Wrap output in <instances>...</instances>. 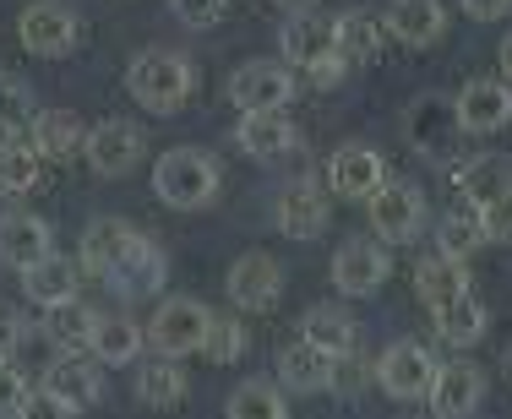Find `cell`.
<instances>
[{
	"label": "cell",
	"instance_id": "obj_1",
	"mask_svg": "<svg viewBox=\"0 0 512 419\" xmlns=\"http://www.w3.org/2000/svg\"><path fill=\"white\" fill-rule=\"evenodd\" d=\"M82 267L99 283H109L115 294H126V300L164 289L169 278L164 251L142 229H131L126 218H93L88 234H82Z\"/></svg>",
	"mask_w": 512,
	"mask_h": 419
},
{
	"label": "cell",
	"instance_id": "obj_2",
	"mask_svg": "<svg viewBox=\"0 0 512 419\" xmlns=\"http://www.w3.org/2000/svg\"><path fill=\"white\" fill-rule=\"evenodd\" d=\"M126 82H131V98H137L148 115H175L191 98V88H197V71H191V60L175 55V49H142V55L131 60Z\"/></svg>",
	"mask_w": 512,
	"mask_h": 419
},
{
	"label": "cell",
	"instance_id": "obj_3",
	"mask_svg": "<svg viewBox=\"0 0 512 419\" xmlns=\"http://www.w3.org/2000/svg\"><path fill=\"white\" fill-rule=\"evenodd\" d=\"M153 191L158 202L180 207V213H197L218 196V164L213 153H202V147H169L164 158L153 164Z\"/></svg>",
	"mask_w": 512,
	"mask_h": 419
},
{
	"label": "cell",
	"instance_id": "obj_4",
	"mask_svg": "<svg viewBox=\"0 0 512 419\" xmlns=\"http://www.w3.org/2000/svg\"><path fill=\"white\" fill-rule=\"evenodd\" d=\"M207 327H213L207 305H197V300H164L142 332H148V343L158 349V360H180V354H202Z\"/></svg>",
	"mask_w": 512,
	"mask_h": 419
},
{
	"label": "cell",
	"instance_id": "obj_5",
	"mask_svg": "<svg viewBox=\"0 0 512 419\" xmlns=\"http://www.w3.org/2000/svg\"><path fill=\"white\" fill-rule=\"evenodd\" d=\"M295 98V71L284 60H246V66L229 77V104L240 115H273Z\"/></svg>",
	"mask_w": 512,
	"mask_h": 419
},
{
	"label": "cell",
	"instance_id": "obj_6",
	"mask_svg": "<svg viewBox=\"0 0 512 419\" xmlns=\"http://www.w3.org/2000/svg\"><path fill=\"white\" fill-rule=\"evenodd\" d=\"M17 39L39 60L71 55V49H77V11H71L66 0H33V6H22V17H17Z\"/></svg>",
	"mask_w": 512,
	"mask_h": 419
},
{
	"label": "cell",
	"instance_id": "obj_7",
	"mask_svg": "<svg viewBox=\"0 0 512 419\" xmlns=\"http://www.w3.org/2000/svg\"><path fill=\"white\" fill-rule=\"evenodd\" d=\"M436 371H442V365H436L431 349H425V343H414V338L387 343V354L376 360V381H382V392H387V398H398V403L431 398Z\"/></svg>",
	"mask_w": 512,
	"mask_h": 419
},
{
	"label": "cell",
	"instance_id": "obj_8",
	"mask_svg": "<svg viewBox=\"0 0 512 419\" xmlns=\"http://www.w3.org/2000/svg\"><path fill=\"white\" fill-rule=\"evenodd\" d=\"M404 137L414 153H431V158H447L458 147L463 137V126H458V109L447 104V98H436V93H425V98H414L409 104V115H404Z\"/></svg>",
	"mask_w": 512,
	"mask_h": 419
},
{
	"label": "cell",
	"instance_id": "obj_9",
	"mask_svg": "<svg viewBox=\"0 0 512 419\" xmlns=\"http://www.w3.org/2000/svg\"><path fill=\"white\" fill-rule=\"evenodd\" d=\"M365 213H371V229L382 234V240H414L425 224V191L409 186V180H387V186L365 202Z\"/></svg>",
	"mask_w": 512,
	"mask_h": 419
},
{
	"label": "cell",
	"instance_id": "obj_10",
	"mask_svg": "<svg viewBox=\"0 0 512 419\" xmlns=\"http://www.w3.org/2000/svg\"><path fill=\"white\" fill-rule=\"evenodd\" d=\"M327 186H333L338 196H349V202H371V196L387 186L382 153L365 147V142H344L333 158H327Z\"/></svg>",
	"mask_w": 512,
	"mask_h": 419
},
{
	"label": "cell",
	"instance_id": "obj_11",
	"mask_svg": "<svg viewBox=\"0 0 512 419\" xmlns=\"http://www.w3.org/2000/svg\"><path fill=\"white\" fill-rule=\"evenodd\" d=\"M453 109H458V126L463 131L491 137V131H502L512 120V88L502 77H474V82H463V88H458Z\"/></svg>",
	"mask_w": 512,
	"mask_h": 419
},
{
	"label": "cell",
	"instance_id": "obj_12",
	"mask_svg": "<svg viewBox=\"0 0 512 419\" xmlns=\"http://www.w3.org/2000/svg\"><path fill=\"white\" fill-rule=\"evenodd\" d=\"M224 289H229V300H235L240 311H273L278 289H284V267H278L267 251H246V256H235Z\"/></svg>",
	"mask_w": 512,
	"mask_h": 419
},
{
	"label": "cell",
	"instance_id": "obj_13",
	"mask_svg": "<svg viewBox=\"0 0 512 419\" xmlns=\"http://www.w3.org/2000/svg\"><path fill=\"white\" fill-rule=\"evenodd\" d=\"M88 164H93V175H104V180H120V175H131L137 169V158H142V131L131 126V120H99V126L88 131Z\"/></svg>",
	"mask_w": 512,
	"mask_h": 419
},
{
	"label": "cell",
	"instance_id": "obj_14",
	"mask_svg": "<svg viewBox=\"0 0 512 419\" xmlns=\"http://www.w3.org/2000/svg\"><path fill=\"white\" fill-rule=\"evenodd\" d=\"M393 273V262H387L382 245L371 240H344L333 251V289H344L349 300H360V294H376Z\"/></svg>",
	"mask_w": 512,
	"mask_h": 419
},
{
	"label": "cell",
	"instance_id": "obj_15",
	"mask_svg": "<svg viewBox=\"0 0 512 419\" xmlns=\"http://www.w3.org/2000/svg\"><path fill=\"white\" fill-rule=\"evenodd\" d=\"M44 392H50V398H60L71 414L88 409V403H99V392H104L99 360H93V354H82V349H66V354L50 365V371H44Z\"/></svg>",
	"mask_w": 512,
	"mask_h": 419
},
{
	"label": "cell",
	"instance_id": "obj_16",
	"mask_svg": "<svg viewBox=\"0 0 512 419\" xmlns=\"http://www.w3.org/2000/svg\"><path fill=\"white\" fill-rule=\"evenodd\" d=\"M278 49H284L289 66L311 71V66H322V60H333V55H338V28H333L327 17L295 11V17H289L284 28H278Z\"/></svg>",
	"mask_w": 512,
	"mask_h": 419
},
{
	"label": "cell",
	"instance_id": "obj_17",
	"mask_svg": "<svg viewBox=\"0 0 512 419\" xmlns=\"http://www.w3.org/2000/svg\"><path fill=\"white\" fill-rule=\"evenodd\" d=\"M333 376H338V360L306 338H289L284 349H278V381H284L289 392H300V398H306V392H327Z\"/></svg>",
	"mask_w": 512,
	"mask_h": 419
},
{
	"label": "cell",
	"instance_id": "obj_18",
	"mask_svg": "<svg viewBox=\"0 0 512 419\" xmlns=\"http://www.w3.org/2000/svg\"><path fill=\"white\" fill-rule=\"evenodd\" d=\"M480 398H485V376L474 371L469 360L442 365L436 381H431V414L436 419H469L474 409H480Z\"/></svg>",
	"mask_w": 512,
	"mask_h": 419
},
{
	"label": "cell",
	"instance_id": "obj_19",
	"mask_svg": "<svg viewBox=\"0 0 512 419\" xmlns=\"http://www.w3.org/2000/svg\"><path fill=\"white\" fill-rule=\"evenodd\" d=\"M453 186L463 196V207H491V202H502V196L512 191V164L502 153H480V158H463V164L453 169Z\"/></svg>",
	"mask_w": 512,
	"mask_h": 419
},
{
	"label": "cell",
	"instance_id": "obj_20",
	"mask_svg": "<svg viewBox=\"0 0 512 419\" xmlns=\"http://www.w3.org/2000/svg\"><path fill=\"white\" fill-rule=\"evenodd\" d=\"M327 196L311 186V180H300V186H284V196H278L273 207V224L278 234H289V240H316V234H327Z\"/></svg>",
	"mask_w": 512,
	"mask_h": 419
},
{
	"label": "cell",
	"instance_id": "obj_21",
	"mask_svg": "<svg viewBox=\"0 0 512 419\" xmlns=\"http://www.w3.org/2000/svg\"><path fill=\"white\" fill-rule=\"evenodd\" d=\"M44 256H50V224L39 213H0V262L28 273Z\"/></svg>",
	"mask_w": 512,
	"mask_h": 419
},
{
	"label": "cell",
	"instance_id": "obj_22",
	"mask_svg": "<svg viewBox=\"0 0 512 419\" xmlns=\"http://www.w3.org/2000/svg\"><path fill=\"white\" fill-rule=\"evenodd\" d=\"M235 147L246 158H284V153L300 147V131H295V120H289L284 109H273V115H240Z\"/></svg>",
	"mask_w": 512,
	"mask_h": 419
},
{
	"label": "cell",
	"instance_id": "obj_23",
	"mask_svg": "<svg viewBox=\"0 0 512 419\" xmlns=\"http://www.w3.org/2000/svg\"><path fill=\"white\" fill-rule=\"evenodd\" d=\"M382 28L393 33L398 44L425 49V44L442 39L447 11H442V0H393V6H387V17H382Z\"/></svg>",
	"mask_w": 512,
	"mask_h": 419
},
{
	"label": "cell",
	"instance_id": "obj_24",
	"mask_svg": "<svg viewBox=\"0 0 512 419\" xmlns=\"http://www.w3.org/2000/svg\"><path fill=\"white\" fill-rule=\"evenodd\" d=\"M22 278V294H28L33 305H66V300H77V262H66V256H44V262H33L28 273H17Z\"/></svg>",
	"mask_w": 512,
	"mask_h": 419
},
{
	"label": "cell",
	"instance_id": "obj_25",
	"mask_svg": "<svg viewBox=\"0 0 512 419\" xmlns=\"http://www.w3.org/2000/svg\"><path fill=\"white\" fill-rule=\"evenodd\" d=\"M355 316L344 311V305H311L306 322H300V338L316 343L322 354H333V360H344L349 349H355Z\"/></svg>",
	"mask_w": 512,
	"mask_h": 419
},
{
	"label": "cell",
	"instance_id": "obj_26",
	"mask_svg": "<svg viewBox=\"0 0 512 419\" xmlns=\"http://www.w3.org/2000/svg\"><path fill=\"white\" fill-rule=\"evenodd\" d=\"M414 289H420V300L436 311V305L469 294V267L453 262V256H442V251H431V256H420V267H414Z\"/></svg>",
	"mask_w": 512,
	"mask_h": 419
},
{
	"label": "cell",
	"instance_id": "obj_27",
	"mask_svg": "<svg viewBox=\"0 0 512 419\" xmlns=\"http://www.w3.org/2000/svg\"><path fill=\"white\" fill-rule=\"evenodd\" d=\"M142 343H148V332H142L137 322H126V316H99L88 349H93L99 365H131L142 354Z\"/></svg>",
	"mask_w": 512,
	"mask_h": 419
},
{
	"label": "cell",
	"instance_id": "obj_28",
	"mask_svg": "<svg viewBox=\"0 0 512 419\" xmlns=\"http://www.w3.org/2000/svg\"><path fill=\"white\" fill-rule=\"evenodd\" d=\"M333 28H338V60H344L349 71H355V66H371V60L382 55L387 28L371 17V11H349V17H338Z\"/></svg>",
	"mask_w": 512,
	"mask_h": 419
},
{
	"label": "cell",
	"instance_id": "obj_29",
	"mask_svg": "<svg viewBox=\"0 0 512 419\" xmlns=\"http://www.w3.org/2000/svg\"><path fill=\"white\" fill-rule=\"evenodd\" d=\"M33 147H39V158H71L88 147V126L71 109H50V115L33 120Z\"/></svg>",
	"mask_w": 512,
	"mask_h": 419
},
{
	"label": "cell",
	"instance_id": "obj_30",
	"mask_svg": "<svg viewBox=\"0 0 512 419\" xmlns=\"http://www.w3.org/2000/svg\"><path fill=\"white\" fill-rule=\"evenodd\" d=\"M33 120H39L33 88L22 77H11V71H0V142H28Z\"/></svg>",
	"mask_w": 512,
	"mask_h": 419
},
{
	"label": "cell",
	"instance_id": "obj_31",
	"mask_svg": "<svg viewBox=\"0 0 512 419\" xmlns=\"http://www.w3.org/2000/svg\"><path fill=\"white\" fill-rule=\"evenodd\" d=\"M436 332H442L453 349H469V343H480V332H485V305L474 300V294H458V300H447V305H436Z\"/></svg>",
	"mask_w": 512,
	"mask_h": 419
},
{
	"label": "cell",
	"instance_id": "obj_32",
	"mask_svg": "<svg viewBox=\"0 0 512 419\" xmlns=\"http://www.w3.org/2000/svg\"><path fill=\"white\" fill-rule=\"evenodd\" d=\"M224 419H289L284 387H273V381H240L224 403Z\"/></svg>",
	"mask_w": 512,
	"mask_h": 419
},
{
	"label": "cell",
	"instance_id": "obj_33",
	"mask_svg": "<svg viewBox=\"0 0 512 419\" xmlns=\"http://www.w3.org/2000/svg\"><path fill=\"white\" fill-rule=\"evenodd\" d=\"M480 245H485V224H480V213H474V207H458V213H447L442 229H436V251L453 256V262H469Z\"/></svg>",
	"mask_w": 512,
	"mask_h": 419
},
{
	"label": "cell",
	"instance_id": "obj_34",
	"mask_svg": "<svg viewBox=\"0 0 512 419\" xmlns=\"http://www.w3.org/2000/svg\"><path fill=\"white\" fill-rule=\"evenodd\" d=\"M137 392L148 409H175V403H186V371L175 360H153V365H142Z\"/></svg>",
	"mask_w": 512,
	"mask_h": 419
},
{
	"label": "cell",
	"instance_id": "obj_35",
	"mask_svg": "<svg viewBox=\"0 0 512 419\" xmlns=\"http://www.w3.org/2000/svg\"><path fill=\"white\" fill-rule=\"evenodd\" d=\"M93 322H99V316H93L82 300L50 305V311H44V338H55L60 349H82V343L93 338Z\"/></svg>",
	"mask_w": 512,
	"mask_h": 419
},
{
	"label": "cell",
	"instance_id": "obj_36",
	"mask_svg": "<svg viewBox=\"0 0 512 419\" xmlns=\"http://www.w3.org/2000/svg\"><path fill=\"white\" fill-rule=\"evenodd\" d=\"M39 147L33 142H0V191L6 196H22L39 186Z\"/></svg>",
	"mask_w": 512,
	"mask_h": 419
},
{
	"label": "cell",
	"instance_id": "obj_37",
	"mask_svg": "<svg viewBox=\"0 0 512 419\" xmlns=\"http://www.w3.org/2000/svg\"><path fill=\"white\" fill-rule=\"evenodd\" d=\"M202 354H207L213 365H235L240 354H246V327H240L235 316H213V327H207Z\"/></svg>",
	"mask_w": 512,
	"mask_h": 419
},
{
	"label": "cell",
	"instance_id": "obj_38",
	"mask_svg": "<svg viewBox=\"0 0 512 419\" xmlns=\"http://www.w3.org/2000/svg\"><path fill=\"white\" fill-rule=\"evenodd\" d=\"M480 224H485V245H512V191L502 202L480 207Z\"/></svg>",
	"mask_w": 512,
	"mask_h": 419
},
{
	"label": "cell",
	"instance_id": "obj_39",
	"mask_svg": "<svg viewBox=\"0 0 512 419\" xmlns=\"http://www.w3.org/2000/svg\"><path fill=\"white\" fill-rule=\"evenodd\" d=\"M175 6V17L186 22V28H213V22H224V0H169Z\"/></svg>",
	"mask_w": 512,
	"mask_h": 419
},
{
	"label": "cell",
	"instance_id": "obj_40",
	"mask_svg": "<svg viewBox=\"0 0 512 419\" xmlns=\"http://www.w3.org/2000/svg\"><path fill=\"white\" fill-rule=\"evenodd\" d=\"M22 398H28V381H22V371L6 360V365H0V419H17Z\"/></svg>",
	"mask_w": 512,
	"mask_h": 419
},
{
	"label": "cell",
	"instance_id": "obj_41",
	"mask_svg": "<svg viewBox=\"0 0 512 419\" xmlns=\"http://www.w3.org/2000/svg\"><path fill=\"white\" fill-rule=\"evenodd\" d=\"M17 419H71V409L60 398H50V392H28V398H22V409H17Z\"/></svg>",
	"mask_w": 512,
	"mask_h": 419
},
{
	"label": "cell",
	"instance_id": "obj_42",
	"mask_svg": "<svg viewBox=\"0 0 512 419\" xmlns=\"http://www.w3.org/2000/svg\"><path fill=\"white\" fill-rule=\"evenodd\" d=\"M17 343H22V322H17L11 311H0V365L17 354Z\"/></svg>",
	"mask_w": 512,
	"mask_h": 419
},
{
	"label": "cell",
	"instance_id": "obj_43",
	"mask_svg": "<svg viewBox=\"0 0 512 419\" xmlns=\"http://www.w3.org/2000/svg\"><path fill=\"white\" fill-rule=\"evenodd\" d=\"M463 11H469L474 22H496V17L512 11V0H463Z\"/></svg>",
	"mask_w": 512,
	"mask_h": 419
},
{
	"label": "cell",
	"instance_id": "obj_44",
	"mask_svg": "<svg viewBox=\"0 0 512 419\" xmlns=\"http://www.w3.org/2000/svg\"><path fill=\"white\" fill-rule=\"evenodd\" d=\"M496 60H502V82H507V88H512V33H507V39H502V49H496Z\"/></svg>",
	"mask_w": 512,
	"mask_h": 419
},
{
	"label": "cell",
	"instance_id": "obj_45",
	"mask_svg": "<svg viewBox=\"0 0 512 419\" xmlns=\"http://www.w3.org/2000/svg\"><path fill=\"white\" fill-rule=\"evenodd\" d=\"M278 6H289V11H300V6H311V0H278Z\"/></svg>",
	"mask_w": 512,
	"mask_h": 419
},
{
	"label": "cell",
	"instance_id": "obj_46",
	"mask_svg": "<svg viewBox=\"0 0 512 419\" xmlns=\"http://www.w3.org/2000/svg\"><path fill=\"white\" fill-rule=\"evenodd\" d=\"M507 381H512V354H507Z\"/></svg>",
	"mask_w": 512,
	"mask_h": 419
}]
</instances>
